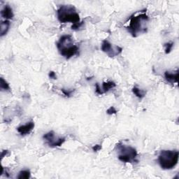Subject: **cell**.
I'll use <instances>...</instances> for the list:
<instances>
[{
  "mask_svg": "<svg viewBox=\"0 0 179 179\" xmlns=\"http://www.w3.org/2000/svg\"><path fill=\"white\" fill-rule=\"evenodd\" d=\"M148 21V16L145 13L132 16L127 29L133 37H137L141 34H144L147 32V25Z\"/></svg>",
  "mask_w": 179,
  "mask_h": 179,
  "instance_id": "cell-1",
  "label": "cell"
},
{
  "mask_svg": "<svg viewBox=\"0 0 179 179\" xmlns=\"http://www.w3.org/2000/svg\"><path fill=\"white\" fill-rule=\"evenodd\" d=\"M57 48L62 56L69 59L73 56L78 54L79 48L73 44L72 36L69 35H65L59 38L56 44Z\"/></svg>",
  "mask_w": 179,
  "mask_h": 179,
  "instance_id": "cell-2",
  "label": "cell"
},
{
  "mask_svg": "<svg viewBox=\"0 0 179 179\" xmlns=\"http://www.w3.org/2000/svg\"><path fill=\"white\" fill-rule=\"evenodd\" d=\"M179 153L177 150H163L158 155V162L163 169L170 170L177 166Z\"/></svg>",
  "mask_w": 179,
  "mask_h": 179,
  "instance_id": "cell-3",
  "label": "cell"
},
{
  "mask_svg": "<svg viewBox=\"0 0 179 179\" xmlns=\"http://www.w3.org/2000/svg\"><path fill=\"white\" fill-rule=\"evenodd\" d=\"M57 14L58 21L62 23L71 22L76 24L80 22V16L73 6L62 5L57 11Z\"/></svg>",
  "mask_w": 179,
  "mask_h": 179,
  "instance_id": "cell-4",
  "label": "cell"
},
{
  "mask_svg": "<svg viewBox=\"0 0 179 179\" xmlns=\"http://www.w3.org/2000/svg\"><path fill=\"white\" fill-rule=\"evenodd\" d=\"M116 148L118 150V160L122 163H132L138 162L136 160L138 153L134 148L122 144H117Z\"/></svg>",
  "mask_w": 179,
  "mask_h": 179,
  "instance_id": "cell-5",
  "label": "cell"
},
{
  "mask_svg": "<svg viewBox=\"0 0 179 179\" xmlns=\"http://www.w3.org/2000/svg\"><path fill=\"white\" fill-rule=\"evenodd\" d=\"M43 139L48 146L51 148L61 146L65 141V138L64 137H55V134L53 131L48 132L45 134L43 136Z\"/></svg>",
  "mask_w": 179,
  "mask_h": 179,
  "instance_id": "cell-6",
  "label": "cell"
},
{
  "mask_svg": "<svg viewBox=\"0 0 179 179\" xmlns=\"http://www.w3.org/2000/svg\"><path fill=\"white\" fill-rule=\"evenodd\" d=\"M101 50L109 57H115L122 53L123 48L118 45H113L109 41L104 40L101 45Z\"/></svg>",
  "mask_w": 179,
  "mask_h": 179,
  "instance_id": "cell-7",
  "label": "cell"
},
{
  "mask_svg": "<svg viewBox=\"0 0 179 179\" xmlns=\"http://www.w3.org/2000/svg\"><path fill=\"white\" fill-rule=\"evenodd\" d=\"M35 127V123L34 122H29L27 124L23 125H21L17 128V131H18L21 135L25 136L27 134H29L32 131V130Z\"/></svg>",
  "mask_w": 179,
  "mask_h": 179,
  "instance_id": "cell-8",
  "label": "cell"
},
{
  "mask_svg": "<svg viewBox=\"0 0 179 179\" xmlns=\"http://www.w3.org/2000/svg\"><path fill=\"white\" fill-rule=\"evenodd\" d=\"M1 15L3 18L7 20V21L13 19L14 17L13 9L8 5H6L5 7L3 8V9L1 11Z\"/></svg>",
  "mask_w": 179,
  "mask_h": 179,
  "instance_id": "cell-9",
  "label": "cell"
},
{
  "mask_svg": "<svg viewBox=\"0 0 179 179\" xmlns=\"http://www.w3.org/2000/svg\"><path fill=\"white\" fill-rule=\"evenodd\" d=\"M164 78L166 80L171 83H177L178 80V71H177L175 73L169 72H165L164 73Z\"/></svg>",
  "mask_w": 179,
  "mask_h": 179,
  "instance_id": "cell-10",
  "label": "cell"
},
{
  "mask_svg": "<svg viewBox=\"0 0 179 179\" xmlns=\"http://www.w3.org/2000/svg\"><path fill=\"white\" fill-rule=\"evenodd\" d=\"M10 27V22L6 20L4 21H2L0 25V36H4L8 32Z\"/></svg>",
  "mask_w": 179,
  "mask_h": 179,
  "instance_id": "cell-11",
  "label": "cell"
},
{
  "mask_svg": "<svg viewBox=\"0 0 179 179\" xmlns=\"http://www.w3.org/2000/svg\"><path fill=\"white\" fill-rule=\"evenodd\" d=\"M116 86V84L113 81H107V82H103L102 83V88H101V92L103 94L106 93L111 89H113V87H115Z\"/></svg>",
  "mask_w": 179,
  "mask_h": 179,
  "instance_id": "cell-12",
  "label": "cell"
},
{
  "mask_svg": "<svg viewBox=\"0 0 179 179\" xmlns=\"http://www.w3.org/2000/svg\"><path fill=\"white\" fill-rule=\"evenodd\" d=\"M132 92L134 93V95H135L136 97H137L139 99L144 98L145 95H146V92L144 91L143 90L139 89L137 87H134L132 88Z\"/></svg>",
  "mask_w": 179,
  "mask_h": 179,
  "instance_id": "cell-13",
  "label": "cell"
},
{
  "mask_svg": "<svg viewBox=\"0 0 179 179\" xmlns=\"http://www.w3.org/2000/svg\"><path fill=\"white\" fill-rule=\"evenodd\" d=\"M31 173L30 170H23V171L20 172L19 175L18 176V178L19 179H28L30 178Z\"/></svg>",
  "mask_w": 179,
  "mask_h": 179,
  "instance_id": "cell-14",
  "label": "cell"
},
{
  "mask_svg": "<svg viewBox=\"0 0 179 179\" xmlns=\"http://www.w3.org/2000/svg\"><path fill=\"white\" fill-rule=\"evenodd\" d=\"M0 87L2 90H10V86L8 82L4 80L2 77L0 78Z\"/></svg>",
  "mask_w": 179,
  "mask_h": 179,
  "instance_id": "cell-15",
  "label": "cell"
},
{
  "mask_svg": "<svg viewBox=\"0 0 179 179\" xmlns=\"http://www.w3.org/2000/svg\"><path fill=\"white\" fill-rule=\"evenodd\" d=\"M174 43L173 42H169L164 44V47H165V53L169 54L171 53L173 47H174Z\"/></svg>",
  "mask_w": 179,
  "mask_h": 179,
  "instance_id": "cell-16",
  "label": "cell"
},
{
  "mask_svg": "<svg viewBox=\"0 0 179 179\" xmlns=\"http://www.w3.org/2000/svg\"><path fill=\"white\" fill-rule=\"evenodd\" d=\"M83 24H84V22H78V23L73 24L72 25V30H78V29H80L82 26H83Z\"/></svg>",
  "mask_w": 179,
  "mask_h": 179,
  "instance_id": "cell-17",
  "label": "cell"
},
{
  "mask_svg": "<svg viewBox=\"0 0 179 179\" xmlns=\"http://www.w3.org/2000/svg\"><path fill=\"white\" fill-rule=\"evenodd\" d=\"M117 110L115 109L114 106H111L109 109H108L106 111V113L108 115H113L117 113Z\"/></svg>",
  "mask_w": 179,
  "mask_h": 179,
  "instance_id": "cell-18",
  "label": "cell"
},
{
  "mask_svg": "<svg viewBox=\"0 0 179 179\" xmlns=\"http://www.w3.org/2000/svg\"><path fill=\"white\" fill-rule=\"evenodd\" d=\"M95 93L99 95H103V93L101 92V89L100 86H99V85L98 83H96L95 84Z\"/></svg>",
  "mask_w": 179,
  "mask_h": 179,
  "instance_id": "cell-19",
  "label": "cell"
},
{
  "mask_svg": "<svg viewBox=\"0 0 179 179\" xmlns=\"http://www.w3.org/2000/svg\"><path fill=\"white\" fill-rule=\"evenodd\" d=\"M62 93L64 94V95H65L66 97H69L71 96V94L73 92V90H64V89H62Z\"/></svg>",
  "mask_w": 179,
  "mask_h": 179,
  "instance_id": "cell-20",
  "label": "cell"
},
{
  "mask_svg": "<svg viewBox=\"0 0 179 179\" xmlns=\"http://www.w3.org/2000/svg\"><path fill=\"white\" fill-rule=\"evenodd\" d=\"M48 76H49L50 78H52V79H57V76H56V73L55 72H53V71H50L48 73Z\"/></svg>",
  "mask_w": 179,
  "mask_h": 179,
  "instance_id": "cell-21",
  "label": "cell"
},
{
  "mask_svg": "<svg viewBox=\"0 0 179 179\" xmlns=\"http://www.w3.org/2000/svg\"><path fill=\"white\" fill-rule=\"evenodd\" d=\"M101 149V146H100V145H95V146H94L92 147L93 151H95V152H97L99 151V150H100Z\"/></svg>",
  "mask_w": 179,
  "mask_h": 179,
  "instance_id": "cell-22",
  "label": "cell"
},
{
  "mask_svg": "<svg viewBox=\"0 0 179 179\" xmlns=\"http://www.w3.org/2000/svg\"><path fill=\"white\" fill-rule=\"evenodd\" d=\"M8 150H4V151H2V158H3L4 157V155H7V154L8 153Z\"/></svg>",
  "mask_w": 179,
  "mask_h": 179,
  "instance_id": "cell-23",
  "label": "cell"
}]
</instances>
